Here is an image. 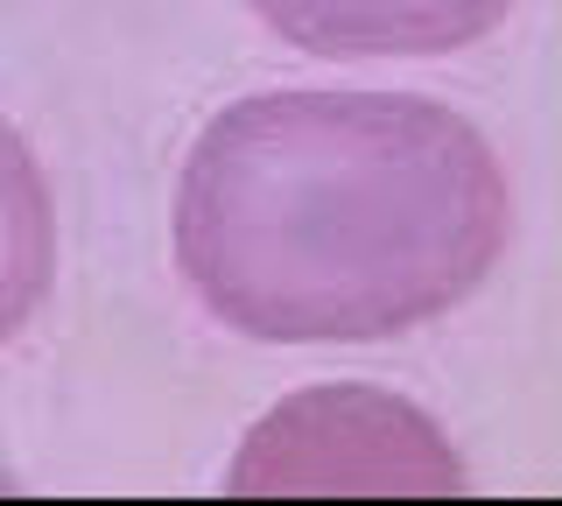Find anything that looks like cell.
<instances>
[{
    "instance_id": "6da1fadb",
    "label": "cell",
    "mask_w": 562,
    "mask_h": 506,
    "mask_svg": "<svg viewBox=\"0 0 562 506\" xmlns=\"http://www.w3.org/2000/svg\"><path fill=\"white\" fill-rule=\"evenodd\" d=\"M514 247V183L422 92H254L176 177V268L260 345H380L464 310Z\"/></svg>"
},
{
    "instance_id": "7a4b0ae2",
    "label": "cell",
    "mask_w": 562,
    "mask_h": 506,
    "mask_svg": "<svg viewBox=\"0 0 562 506\" xmlns=\"http://www.w3.org/2000/svg\"><path fill=\"white\" fill-rule=\"evenodd\" d=\"M303 57H450L492 36L514 0H246Z\"/></svg>"
},
{
    "instance_id": "3957f363",
    "label": "cell",
    "mask_w": 562,
    "mask_h": 506,
    "mask_svg": "<svg viewBox=\"0 0 562 506\" xmlns=\"http://www.w3.org/2000/svg\"><path fill=\"white\" fill-rule=\"evenodd\" d=\"M57 282V204L14 120H0V352L29 330Z\"/></svg>"
}]
</instances>
